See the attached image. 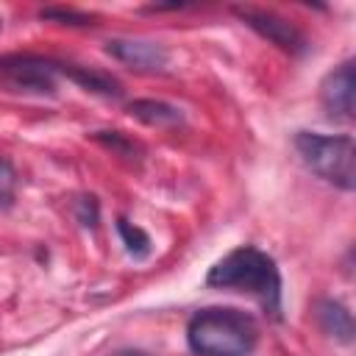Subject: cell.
I'll return each mask as SVG.
<instances>
[{"mask_svg":"<svg viewBox=\"0 0 356 356\" xmlns=\"http://www.w3.org/2000/svg\"><path fill=\"white\" fill-rule=\"evenodd\" d=\"M186 342L197 356H250L259 342V325L248 312L209 306L189 317Z\"/></svg>","mask_w":356,"mask_h":356,"instance_id":"1","label":"cell"},{"mask_svg":"<svg viewBox=\"0 0 356 356\" xmlns=\"http://www.w3.org/2000/svg\"><path fill=\"white\" fill-rule=\"evenodd\" d=\"M209 286H220V289H239V292H250L253 298L261 300V306L278 317L281 312V273L273 261V256H267L259 248H236L228 256H222L206 275Z\"/></svg>","mask_w":356,"mask_h":356,"instance_id":"2","label":"cell"},{"mask_svg":"<svg viewBox=\"0 0 356 356\" xmlns=\"http://www.w3.org/2000/svg\"><path fill=\"white\" fill-rule=\"evenodd\" d=\"M295 150L300 161L325 184H334L345 192L356 186V145L350 136H328L314 131L295 134Z\"/></svg>","mask_w":356,"mask_h":356,"instance_id":"3","label":"cell"},{"mask_svg":"<svg viewBox=\"0 0 356 356\" xmlns=\"http://www.w3.org/2000/svg\"><path fill=\"white\" fill-rule=\"evenodd\" d=\"M56 72H61V61L42 58V56H0V78L17 89L53 95L56 92Z\"/></svg>","mask_w":356,"mask_h":356,"instance_id":"4","label":"cell"},{"mask_svg":"<svg viewBox=\"0 0 356 356\" xmlns=\"http://www.w3.org/2000/svg\"><path fill=\"white\" fill-rule=\"evenodd\" d=\"M236 17L253 28L259 36H264L267 42H273L275 47H281L284 53H292V56H300L306 50V36L300 33V28L295 22H289L286 17L275 14V11H264V8H234Z\"/></svg>","mask_w":356,"mask_h":356,"instance_id":"5","label":"cell"},{"mask_svg":"<svg viewBox=\"0 0 356 356\" xmlns=\"http://www.w3.org/2000/svg\"><path fill=\"white\" fill-rule=\"evenodd\" d=\"M320 103L334 120H353L356 114V70L353 61L334 67L320 83Z\"/></svg>","mask_w":356,"mask_h":356,"instance_id":"6","label":"cell"},{"mask_svg":"<svg viewBox=\"0 0 356 356\" xmlns=\"http://www.w3.org/2000/svg\"><path fill=\"white\" fill-rule=\"evenodd\" d=\"M106 53L136 72H164L170 67L167 47L150 39H108Z\"/></svg>","mask_w":356,"mask_h":356,"instance_id":"7","label":"cell"},{"mask_svg":"<svg viewBox=\"0 0 356 356\" xmlns=\"http://www.w3.org/2000/svg\"><path fill=\"white\" fill-rule=\"evenodd\" d=\"M314 317H317L320 328L328 337H334L337 342H342V345H350L353 342V331H356L353 328V314L348 312L345 303H339L334 298H323L314 306Z\"/></svg>","mask_w":356,"mask_h":356,"instance_id":"8","label":"cell"},{"mask_svg":"<svg viewBox=\"0 0 356 356\" xmlns=\"http://www.w3.org/2000/svg\"><path fill=\"white\" fill-rule=\"evenodd\" d=\"M61 75H67L70 81H75L81 89L95 92V95H103V97H120L122 95V83L114 75L100 72L95 67H78V64H64L61 61Z\"/></svg>","mask_w":356,"mask_h":356,"instance_id":"9","label":"cell"},{"mask_svg":"<svg viewBox=\"0 0 356 356\" xmlns=\"http://www.w3.org/2000/svg\"><path fill=\"white\" fill-rule=\"evenodd\" d=\"M128 114L145 125H153V128H172L184 120L181 108L172 106V103H164V100H153V97H142V100H131L128 103Z\"/></svg>","mask_w":356,"mask_h":356,"instance_id":"10","label":"cell"},{"mask_svg":"<svg viewBox=\"0 0 356 356\" xmlns=\"http://www.w3.org/2000/svg\"><path fill=\"white\" fill-rule=\"evenodd\" d=\"M117 231H120V239H122L125 250L134 259H147V253H150V236L142 228H136L134 222H128V220L120 217L117 220Z\"/></svg>","mask_w":356,"mask_h":356,"instance_id":"11","label":"cell"},{"mask_svg":"<svg viewBox=\"0 0 356 356\" xmlns=\"http://www.w3.org/2000/svg\"><path fill=\"white\" fill-rule=\"evenodd\" d=\"M42 19H53V22H61V25H92V14H83V11H75V8H42L39 11Z\"/></svg>","mask_w":356,"mask_h":356,"instance_id":"12","label":"cell"},{"mask_svg":"<svg viewBox=\"0 0 356 356\" xmlns=\"http://www.w3.org/2000/svg\"><path fill=\"white\" fill-rule=\"evenodd\" d=\"M92 139L100 142V145H106V147H111V150L120 153V156H134V153L139 150V147H136L131 139H125L120 131H95Z\"/></svg>","mask_w":356,"mask_h":356,"instance_id":"13","label":"cell"},{"mask_svg":"<svg viewBox=\"0 0 356 356\" xmlns=\"http://www.w3.org/2000/svg\"><path fill=\"white\" fill-rule=\"evenodd\" d=\"M14 192H17V172L6 159H0V209H8L14 203Z\"/></svg>","mask_w":356,"mask_h":356,"instance_id":"14","label":"cell"},{"mask_svg":"<svg viewBox=\"0 0 356 356\" xmlns=\"http://www.w3.org/2000/svg\"><path fill=\"white\" fill-rule=\"evenodd\" d=\"M81 222L83 225H95L97 222V203H95V197H81Z\"/></svg>","mask_w":356,"mask_h":356,"instance_id":"15","label":"cell"},{"mask_svg":"<svg viewBox=\"0 0 356 356\" xmlns=\"http://www.w3.org/2000/svg\"><path fill=\"white\" fill-rule=\"evenodd\" d=\"M114 356H150V353H145V350H120Z\"/></svg>","mask_w":356,"mask_h":356,"instance_id":"16","label":"cell"}]
</instances>
